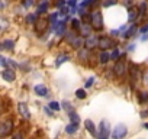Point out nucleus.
<instances>
[{
	"label": "nucleus",
	"instance_id": "17",
	"mask_svg": "<svg viewBox=\"0 0 148 139\" xmlns=\"http://www.w3.org/2000/svg\"><path fill=\"white\" fill-rule=\"evenodd\" d=\"M13 46H15V42L12 41V39H6V41H3L2 42V49H13Z\"/></svg>",
	"mask_w": 148,
	"mask_h": 139
},
{
	"label": "nucleus",
	"instance_id": "28",
	"mask_svg": "<svg viewBox=\"0 0 148 139\" xmlns=\"http://www.w3.org/2000/svg\"><path fill=\"white\" fill-rule=\"evenodd\" d=\"M76 96H77L79 99H84V97H86V91L80 89V90H77V91H76Z\"/></svg>",
	"mask_w": 148,
	"mask_h": 139
},
{
	"label": "nucleus",
	"instance_id": "37",
	"mask_svg": "<svg viewBox=\"0 0 148 139\" xmlns=\"http://www.w3.org/2000/svg\"><path fill=\"white\" fill-rule=\"evenodd\" d=\"M13 139H22V135H21V133H18V135H15V136H13Z\"/></svg>",
	"mask_w": 148,
	"mask_h": 139
},
{
	"label": "nucleus",
	"instance_id": "34",
	"mask_svg": "<svg viewBox=\"0 0 148 139\" xmlns=\"http://www.w3.org/2000/svg\"><path fill=\"white\" fill-rule=\"evenodd\" d=\"M93 83H95V78H93V77H90V78L87 80V83H86V87H90Z\"/></svg>",
	"mask_w": 148,
	"mask_h": 139
},
{
	"label": "nucleus",
	"instance_id": "29",
	"mask_svg": "<svg viewBox=\"0 0 148 139\" xmlns=\"http://www.w3.org/2000/svg\"><path fill=\"white\" fill-rule=\"evenodd\" d=\"M139 100H141V102H147V100H148V93H145V91L141 93V94H139Z\"/></svg>",
	"mask_w": 148,
	"mask_h": 139
},
{
	"label": "nucleus",
	"instance_id": "40",
	"mask_svg": "<svg viewBox=\"0 0 148 139\" xmlns=\"http://www.w3.org/2000/svg\"><path fill=\"white\" fill-rule=\"evenodd\" d=\"M144 126H145V129H148V123H145V125H144Z\"/></svg>",
	"mask_w": 148,
	"mask_h": 139
},
{
	"label": "nucleus",
	"instance_id": "15",
	"mask_svg": "<svg viewBox=\"0 0 148 139\" xmlns=\"http://www.w3.org/2000/svg\"><path fill=\"white\" fill-rule=\"evenodd\" d=\"M84 126H86V129H87L92 135H96V126H95V123H93L90 119H87V120L84 122Z\"/></svg>",
	"mask_w": 148,
	"mask_h": 139
},
{
	"label": "nucleus",
	"instance_id": "21",
	"mask_svg": "<svg viewBox=\"0 0 148 139\" xmlns=\"http://www.w3.org/2000/svg\"><path fill=\"white\" fill-rule=\"evenodd\" d=\"M77 127H79V125H76V123H70L67 127H65V132L67 133H74L77 130Z\"/></svg>",
	"mask_w": 148,
	"mask_h": 139
},
{
	"label": "nucleus",
	"instance_id": "25",
	"mask_svg": "<svg viewBox=\"0 0 148 139\" xmlns=\"http://www.w3.org/2000/svg\"><path fill=\"white\" fill-rule=\"evenodd\" d=\"M136 15H138V9H136V7H131V9H129V19L134 20V19L136 18Z\"/></svg>",
	"mask_w": 148,
	"mask_h": 139
},
{
	"label": "nucleus",
	"instance_id": "5",
	"mask_svg": "<svg viewBox=\"0 0 148 139\" xmlns=\"http://www.w3.org/2000/svg\"><path fill=\"white\" fill-rule=\"evenodd\" d=\"M116 44H115V41L113 39H110V38H108V36H102L100 39H99V46L102 48V49H108V48H113Z\"/></svg>",
	"mask_w": 148,
	"mask_h": 139
},
{
	"label": "nucleus",
	"instance_id": "8",
	"mask_svg": "<svg viewBox=\"0 0 148 139\" xmlns=\"http://www.w3.org/2000/svg\"><path fill=\"white\" fill-rule=\"evenodd\" d=\"M47 26H48V22H47L45 19H39V20L35 23V31H36L39 35H42V33L47 31Z\"/></svg>",
	"mask_w": 148,
	"mask_h": 139
},
{
	"label": "nucleus",
	"instance_id": "26",
	"mask_svg": "<svg viewBox=\"0 0 148 139\" xmlns=\"http://www.w3.org/2000/svg\"><path fill=\"white\" fill-rule=\"evenodd\" d=\"M116 3H118V0H105L103 6H105V7H110V6H115Z\"/></svg>",
	"mask_w": 148,
	"mask_h": 139
},
{
	"label": "nucleus",
	"instance_id": "39",
	"mask_svg": "<svg viewBox=\"0 0 148 139\" xmlns=\"http://www.w3.org/2000/svg\"><path fill=\"white\" fill-rule=\"evenodd\" d=\"M134 48H135V45L132 44V45H129V51H134Z\"/></svg>",
	"mask_w": 148,
	"mask_h": 139
},
{
	"label": "nucleus",
	"instance_id": "22",
	"mask_svg": "<svg viewBox=\"0 0 148 139\" xmlns=\"http://www.w3.org/2000/svg\"><path fill=\"white\" fill-rule=\"evenodd\" d=\"M109 59H110V54H108L106 51L100 54V62H102V64H106Z\"/></svg>",
	"mask_w": 148,
	"mask_h": 139
},
{
	"label": "nucleus",
	"instance_id": "14",
	"mask_svg": "<svg viewBox=\"0 0 148 139\" xmlns=\"http://www.w3.org/2000/svg\"><path fill=\"white\" fill-rule=\"evenodd\" d=\"M83 44H86V41H83V38H82V36H77L76 39H74V41L71 42V46H73L74 49H80Z\"/></svg>",
	"mask_w": 148,
	"mask_h": 139
},
{
	"label": "nucleus",
	"instance_id": "36",
	"mask_svg": "<svg viewBox=\"0 0 148 139\" xmlns=\"http://www.w3.org/2000/svg\"><path fill=\"white\" fill-rule=\"evenodd\" d=\"M147 31H148V25H147V26H144V28L141 29V32H144V33H147Z\"/></svg>",
	"mask_w": 148,
	"mask_h": 139
},
{
	"label": "nucleus",
	"instance_id": "19",
	"mask_svg": "<svg viewBox=\"0 0 148 139\" xmlns=\"http://www.w3.org/2000/svg\"><path fill=\"white\" fill-rule=\"evenodd\" d=\"M68 114H70V120H71V123H76V125H79L80 117H79V114H77L76 112H71V113H68Z\"/></svg>",
	"mask_w": 148,
	"mask_h": 139
},
{
	"label": "nucleus",
	"instance_id": "24",
	"mask_svg": "<svg viewBox=\"0 0 148 139\" xmlns=\"http://www.w3.org/2000/svg\"><path fill=\"white\" fill-rule=\"evenodd\" d=\"M48 107H49L51 110H54V112H57V110H60V109H61V104H60L58 102H51V103L48 104Z\"/></svg>",
	"mask_w": 148,
	"mask_h": 139
},
{
	"label": "nucleus",
	"instance_id": "13",
	"mask_svg": "<svg viewBox=\"0 0 148 139\" xmlns=\"http://www.w3.org/2000/svg\"><path fill=\"white\" fill-rule=\"evenodd\" d=\"M35 93L38 94V96H47L48 94V89L45 87V86H42V84H38V86H35Z\"/></svg>",
	"mask_w": 148,
	"mask_h": 139
},
{
	"label": "nucleus",
	"instance_id": "2",
	"mask_svg": "<svg viewBox=\"0 0 148 139\" xmlns=\"http://www.w3.org/2000/svg\"><path fill=\"white\" fill-rule=\"evenodd\" d=\"M126 132H128V129H126V126L125 125H116L115 127H113V130H112V138L113 139H122L125 135H126Z\"/></svg>",
	"mask_w": 148,
	"mask_h": 139
},
{
	"label": "nucleus",
	"instance_id": "7",
	"mask_svg": "<svg viewBox=\"0 0 148 139\" xmlns=\"http://www.w3.org/2000/svg\"><path fill=\"white\" fill-rule=\"evenodd\" d=\"M129 73H131V84L134 86V84L138 81V74H139L138 65H135V64H131V70H129Z\"/></svg>",
	"mask_w": 148,
	"mask_h": 139
},
{
	"label": "nucleus",
	"instance_id": "1",
	"mask_svg": "<svg viewBox=\"0 0 148 139\" xmlns=\"http://www.w3.org/2000/svg\"><path fill=\"white\" fill-rule=\"evenodd\" d=\"M90 26L100 31L103 28V18H102V13L100 12H93L90 15Z\"/></svg>",
	"mask_w": 148,
	"mask_h": 139
},
{
	"label": "nucleus",
	"instance_id": "12",
	"mask_svg": "<svg viewBox=\"0 0 148 139\" xmlns=\"http://www.w3.org/2000/svg\"><path fill=\"white\" fill-rule=\"evenodd\" d=\"M18 109H19V113H21L25 119H29V117H31L29 109H28V106H26L25 103H19V104H18Z\"/></svg>",
	"mask_w": 148,
	"mask_h": 139
},
{
	"label": "nucleus",
	"instance_id": "9",
	"mask_svg": "<svg viewBox=\"0 0 148 139\" xmlns=\"http://www.w3.org/2000/svg\"><path fill=\"white\" fill-rule=\"evenodd\" d=\"M86 48L87 49H93V48H96V46H99V39L96 38V36H93V35H90V36H87V39H86Z\"/></svg>",
	"mask_w": 148,
	"mask_h": 139
},
{
	"label": "nucleus",
	"instance_id": "10",
	"mask_svg": "<svg viewBox=\"0 0 148 139\" xmlns=\"http://www.w3.org/2000/svg\"><path fill=\"white\" fill-rule=\"evenodd\" d=\"M2 77H3V80L5 81H9V83H12V81H15V78H16V76H15V73H13V70H3V73H2Z\"/></svg>",
	"mask_w": 148,
	"mask_h": 139
},
{
	"label": "nucleus",
	"instance_id": "31",
	"mask_svg": "<svg viewBox=\"0 0 148 139\" xmlns=\"http://www.w3.org/2000/svg\"><path fill=\"white\" fill-rule=\"evenodd\" d=\"M83 33H84V35H87V36H90V26L84 25V26H83Z\"/></svg>",
	"mask_w": 148,
	"mask_h": 139
},
{
	"label": "nucleus",
	"instance_id": "20",
	"mask_svg": "<svg viewBox=\"0 0 148 139\" xmlns=\"http://www.w3.org/2000/svg\"><path fill=\"white\" fill-rule=\"evenodd\" d=\"M68 59H70V57H68V55H61V57H58V59L55 61V65H57V67H60L61 64L67 62Z\"/></svg>",
	"mask_w": 148,
	"mask_h": 139
},
{
	"label": "nucleus",
	"instance_id": "23",
	"mask_svg": "<svg viewBox=\"0 0 148 139\" xmlns=\"http://www.w3.org/2000/svg\"><path fill=\"white\" fill-rule=\"evenodd\" d=\"M36 22H38V19H36L35 15H28V16H26V23H29V25H35Z\"/></svg>",
	"mask_w": 148,
	"mask_h": 139
},
{
	"label": "nucleus",
	"instance_id": "4",
	"mask_svg": "<svg viewBox=\"0 0 148 139\" xmlns=\"http://www.w3.org/2000/svg\"><path fill=\"white\" fill-rule=\"evenodd\" d=\"M125 71H126V64L123 62V61H116V64H115V67H113V73L118 76V77H122L123 74H125Z\"/></svg>",
	"mask_w": 148,
	"mask_h": 139
},
{
	"label": "nucleus",
	"instance_id": "33",
	"mask_svg": "<svg viewBox=\"0 0 148 139\" xmlns=\"http://www.w3.org/2000/svg\"><path fill=\"white\" fill-rule=\"evenodd\" d=\"M32 3H34V0H25L23 6H25V7H29V6H32Z\"/></svg>",
	"mask_w": 148,
	"mask_h": 139
},
{
	"label": "nucleus",
	"instance_id": "18",
	"mask_svg": "<svg viewBox=\"0 0 148 139\" xmlns=\"http://www.w3.org/2000/svg\"><path fill=\"white\" fill-rule=\"evenodd\" d=\"M135 32H136V26H135V25H132L128 31H125L123 36H125V38H131V36H134V35H135Z\"/></svg>",
	"mask_w": 148,
	"mask_h": 139
},
{
	"label": "nucleus",
	"instance_id": "27",
	"mask_svg": "<svg viewBox=\"0 0 148 139\" xmlns=\"http://www.w3.org/2000/svg\"><path fill=\"white\" fill-rule=\"evenodd\" d=\"M119 57H121V52H119L118 49H115V51L110 54V59H115V61H116V59H119Z\"/></svg>",
	"mask_w": 148,
	"mask_h": 139
},
{
	"label": "nucleus",
	"instance_id": "32",
	"mask_svg": "<svg viewBox=\"0 0 148 139\" xmlns=\"http://www.w3.org/2000/svg\"><path fill=\"white\" fill-rule=\"evenodd\" d=\"M62 104H64V107H65V110H67L68 113H71V112H73V107H71V106H70L67 102H65V103H62Z\"/></svg>",
	"mask_w": 148,
	"mask_h": 139
},
{
	"label": "nucleus",
	"instance_id": "38",
	"mask_svg": "<svg viewBox=\"0 0 148 139\" xmlns=\"http://www.w3.org/2000/svg\"><path fill=\"white\" fill-rule=\"evenodd\" d=\"M141 39H142V41H147V39H148V33H144V36H142Z\"/></svg>",
	"mask_w": 148,
	"mask_h": 139
},
{
	"label": "nucleus",
	"instance_id": "11",
	"mask_svg": "<svg viewBox=\"0 0 148 139\" xmlns=\"http://www.w3.org/2000/svg\"><path fill=\"white\" fill-rule=\"evenodd\" d=\"M0 64H2V67H3V68L9 67V70H12V68H16V67H18V65H16V62H13V61L8 59L6 57H0Z\"/></svg>",
	"mask_w": 148,
	"mask_h": 139
},
{
	"label": "nucleus",
	"instance_id": "3",
	"mask_svg": "<svg viewBox=\"0 0 148 139\" xmlns=\"http://www.w3.org/2000/svg\"><path fill=\"white\" fill-rule=\"evenodd\" d=\"M109 138V123L106 120H102L100 123V132L97 135V139H108Z\"/></svg>",
	"mask_w": 148,
	"mask_h": 139
},
{
	"label": "nucleus",
	"instance_id": "35",
	"mask_svg": "<svg viewBox=\"0 0 148 139\" xmlns=\"http://www.w3.org/2000/svg\"><path fill=\"white\" fill-rule=\"evenodd\" d=\"M68 6H76V0H70V2H68Z\"/></svg>",
	"mask_w": 148,
	"mask_h": 139
},
{
	"label": "nucleus",
	"instance_id": "6",
	"mask_svg": "<svg viewBox=\"0 0 148 139\" xmlns=\"http://www.w3.org/2000/svg\"><path fill=\"white\" fill-rule=\"evenodd\" d=\"M12 127H13V123H12L10 120L3 122V123H2V126H0V135H2L3 138H5V136H8V135L12 132Z\"/></svg>",
	"mask_w": 148,
	"mask_h": 139
},
{
	"label": "nucleus",
	"instance_id": "30",
	"mask_svg": "<svg viewBox=\"0 0 148 139\" xmlns=\"http://www.w3.org/2000/svg\"><path fill=\"white\" fill-rule=\"evenodd\" d=\"M71 23H73V28H74V29H79V28H80V22H79L77 19H73Z\"/></svg>",
	"mask_w": 148,
	"mask_h": 139
},
{
	"label": "nucleus",
	"instance_id": "16",
	"mask_svg": "<svg viewBox=\"0 0 148 139\" xmlns=\"http://www.w3.org/2000/svg\"><path fill=\"white\" fill-rule=\"evenodd\" d=\"M48 2H47V0H42V2H41V5L38 6V13L39 15H44V13H47V10H48Z\"/></svg>",
	"mask_w": 148,
	"mask_h": 139
}]
</instances>
